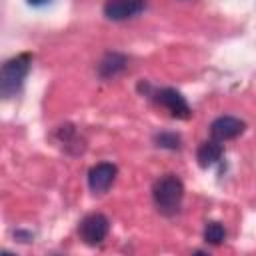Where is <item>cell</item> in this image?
<instances>
[{
	"mask_svg": "<svg viewBox=\"0 0 256 256\" xmlns=\"http://www.w3.org/2000/svg\"><path fill=\"white\" fill-rule=\"evenodd\" d=\"M152 198H154L156 208L162 214H166V216L176 214L178 208H180V202L184 198L182 180L174 174H166V176L158 178L154 182V188H152Z\"/></svg>",
	"mask_w": 256,
	"mask_h": 256,
	"instance_id": "6da1fadb",
	"label": "cell"
},
{
	"mask_svg": "<svg viewBox=\"0 0 256 256\" xmlns=\"http://www.w3.org/2000/svg\"><path fill=\"white\" fill-rule=\"evenodd\" d=\"M30 64H32V54L28 52H22L4 62L0 70V94L4 98L14 96L22 88V82L30 72Z\"/></svg>",
	"mask_w": 256,
	"mask_h": 256,
	"instance_id": "7a4b0ae2",
	"label": "cell"
},
{
	"mask_svg": "<svg viewBox=\"0 0 256 256\" xmlns=\"http://www.w3.org/2000/svg\"><path fill=\"white\" fill-rule=\"evenodd\" d=\"M80 238L84 240V244L88 246H98L104 242V238L110 232V222L104 214H88L82 222H80Z\"/></svg>",
	"mask_w": 256,
	"mask_h": 256,
	"instance_id": "3957f363",
	"label": "cell"
},
{
	"mask_svg": "<svg viewBox=\"0 0 256 256\" xmlns=\"http://www.w3.org/2000/svg\"><path fill=\"white\" fill-rule=\"evenodd\" d=\"M156 102L160 106H164L178 120H188L190 114H192L186 98L178 90H174V88H162V90H158L156 92Z\"/></svg>",
	"mask_w": 256,
	"mask_h": 256,
	"instance_id": "277c9868",
	"label": "cell"
},
{
	"mask_svg": "<svg viewBox=\"0 0 256 256\" xmlns=\"http://www.w3.org/2000/svg\"><path fill=\"white\" fill-rule=\"evenodd\" d=\"M146 8V0H106L104 4V16L108 20H128L138 16Z\"/></svg>",
	"mask_w": 256,
	"mask_h": 256,
	"instance_id": "5b68a950",
	"label": "cell"
},
{
	"mask_svg": "<svg viewBox=\"0 0 256 256\" xmlns=\"http://www.w3.org/2000/svg\"><path fill=\"white\" fill-rule=\"evenodd\" d=\"M116 174H118V170H116L114 164H110V162H98L96 166H92L88 170V186H90V190L94 194L106 192L112 186V182L116 180Z\"/></svg>",
	"mask_w": 256,
	"mask_h": 256,
	"instance_id": "8992f818",
	"label": "cell"
},
{
	"mask_svg": "<svg viewBox=\"0 0 256 256\" xmlns=\"http://www.w3.org/2000/svg\"><path fill=\"white\" fill-rule=\"evenodd\" d=\"M246 124L240 120V118H234V116H220L216 118L212 124H210V134L214 140L218 142H226V140H232V138H238L242 132H244Z\"/></svg>",
	"mask_w": 256,
	"mask_h": 256,
	"instance_id": "52a82bcc",
	"label": "cell"
},
{
	"mask_svg": "<svg viewBox=\"0 0 256 256\" xmlns=\"http://www.w3.org/2000/svg\"><path fill=\"white\" fill-rule=\"evenodd\" d=\"M224 156V148L218 140H208V142H202L198 146V152H196V160L202 168H210L214 164H218Z\"/></svg>",
	"mask_w": 256,
	"mask_h": 256,
	"instance_id": "ba28073f",
	"label": "cell"
},
{
	"mask_svg": "<svg viewBox=\"0 0 256 256\" xmlns=\"http://www.w3.org/2000/svg\"><path fill=\"white\" fill-rule=\"evenodd\" d=\"M126 64H128V58L124 54L108 52L98 64V74H100V78H114L126 68Z\"/></svg>",
	"mask_w": 256,
	"mask_h": 256,
	"instance_id": "9c48e42d",
	"label": "cell"
},
{
	"mask_svg": "<svg viewBox=\"0 0 256 256\" xmlns=\"http://www.w3.org/2000/svg\"><path fill=\"white\" fill-rule=\"evenodd\" d=\"M224 238H226V230H224V226L220 222H208L206 224V228H204V240L208 244L218 246V244L224 242Z\"/></svg>",
	"mask_w": 256,
	"mask_h": 256,
	"instance_id": "30bf717a",
	"label": "cell"
},
{
	"mask_svg": "<svg viewBox=\"0 0 256 256\" xmlns=\"http://www.w3.org/2000/svg\"><path fill=\"white\" fill-rule=\"evenodd\" d=\"M156 146L160 148H168V150H178L180 148V136L174 132H160L154 136Z\"/></svg>",
	"mask_w": 256,
	"mask_h": 256,
	"instance_id": "8fae6325",
	"label": "cell"
},
{
	"mask_svg": "<svg viewBox=\"0 0 256 256\" xmlns=\"http://www.w3.org/2000/svg\"><path fill=\"white\" fill-rule=\"evenodd\" d=\"M50 0H28V4H32V6H44V4H48Z\"/></svg>",
	"mask_w": 256,
	"mask_h": 256,
	"instance_id": "7c38bea8",
	"label": "cell"
}]
</instances>
